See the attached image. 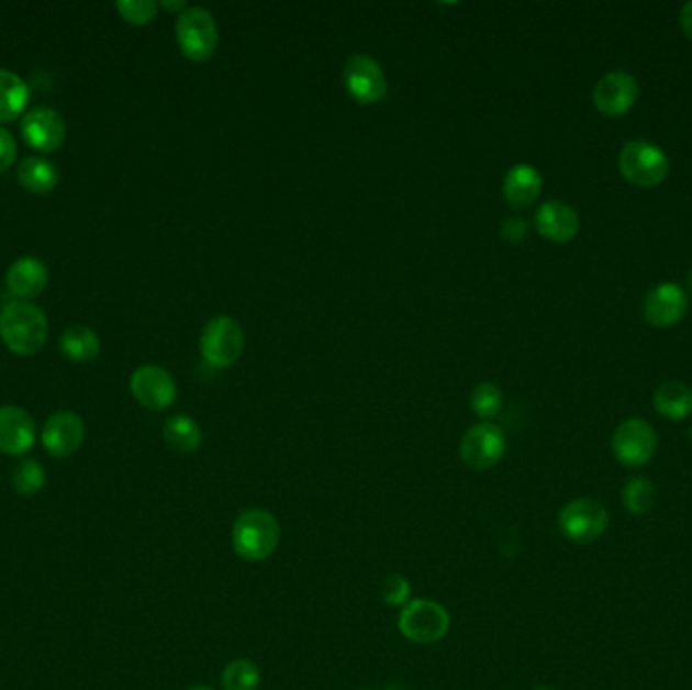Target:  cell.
<instances>
[{
  "instance_id": "obj_28",
  "label": "cell",
  "mask_w": 692,
  "mask_h": 690,
  "mask_svg": "<svg viewBox=\"0 0 692 690\" xmlns=\"http://www.w3.org/2000/svg\"><path fill=\"white\" fill-rule=\"evenodd\" d=\"M502 391L496 383H480L476 385L472 389V396H470V405L478 418L482 420H492L499 415L502 410Z\"/></svg>"
},
{
  "instance_id": "obj_3",
  "label": "cell",
  "mask_w": 692,
  "mask_h": 690,
  "mask_svg": "<svg viewBox=\"0 0 692 690\" xmlns=\"http://www.w3.org/2000/svg\"><path fill=\"white\" fill-rule=\"evenodd\" d=\"M175 31L180 52L191 62H209L217 49V23L215 16L203 7H189L187 11L179 13Z\"/></svg>"
},
{
  "instance_id": "obj_22",
  "label": "cell",
  "mask_w": 692,
  "mask_h": 690,
  "mask_svg": "<svg viewBox=\"0 0 692 690\" xmlns=\"http://www.w3.org/2000/svg\"><path fill=\"white\" fill-rule=\"evenodd\" d=\"M29 86L25 79L9 69H0V124L13 122L29 102Z\"/></svg>"
},
{
  "instance_id": "obj_4",
  "label": "cell",
  "mask_w": 692,
  "mask_h": 690,
  "mask_svg": "<svg viewBox=\"0 0 692 690\" xmlns=\"http://www.w3.org/2000/svg\"><path fill=\"white\" fill-rule=\"evenodd\" d=\"M199 348L211 367H217V369L231 367L244 355V329L231 316H225V314L215 316L207 322L199 338Z\"/></svg>"
},
{
  "instance_id": "obj_20",
  "label": "cell",
  "mask_w": 692,
  "mask_h": 690,
  "mask_svg": "<svg viewBox=\"0 0 692 690\" xmlns=\"http://www.w3.org/2000/svg\"><path fill=\"white\" fill-rule=\"evenodd\" d=\"M654 410L670 422L687 420L692 413V387L682 381H667L654 391Z\"/></svg>"
},
{
  "instance_id": "obj_38",
  "label": "cell",
  "mask_w": 692,
  "mask_h": 690,
  "mask_svg": "<svg viewBox=\"0 0 692 690\" xmlns=\"http://www.w3.org/2000/svg\"><path fill=\"white\" fill-rule=\"evenodd\" d=\"M535 690H553V689H547V687H540V689H535Z\"/></svg>"
},
{
  "instance_id": "obj_36",
  "label": "cell",
  "mask_w": 692,
  "mask_h": 690,
  "mask_svg": "<svg viewBox=\"0 0 692 690\" xmlns=\"http://www.w3.org/2000/svg\"><path fill=\"white\" fill-rule=\"evenodd\" d=\"M689 288H691V292H692V266H691V269H689Z\"/></svg>"
},
{
  "instance_id": "obj_19",
  "label": "cell",
  "mask_w": 692,
  "mask_h": 690,
  "mask_svg": "<svg viewBox=\"0 0 692 690\" xmlns=\"http://www.w3.org/2000/svg\"><path fill=\"white\" fill-rule=\"evenodd\" d=\"M543 191V175L531 165H514L502 182L504 201L514 209L533 205Z\"/></svg>"
},
{
  "instance_id": "obj_15",
  "label": "cell",
  "mask_w": 692,
  "mask_h": 690,
  "mask_svg": "<svg viewBox=\"0 0 692 690\" xmlns=\"http://www.w3.org/2000/svg\"><path fill=\"white\" fill-rule=\"evenodd\" d=\"M41 439L52 456L67 458L81 448L86 439V425L74 411H57L45 423Z\"/></svg>"
},
{
  "instance_id": "obj_10",
  "label": "cell",
  "mask_w": 692,
  "mask_h": 690,
  "mask_svg": "<svg viewBox=\"0 0 692 690\" xmlns=\"http://www.w3.org/2000/svg\"><path fill=\"white\" fill-rule=\"evenodd\" d=\"M506 452V435L494 423L472 425L460 444V458L472 470H488L496 466Z\"/></svg>"
},
{
  "instance_id": "obj_25",
  "label": "cell",
  "mask_w": 692,
  "mask_h": 690,
  "mask_svg": "<svg viewBox=\"0 0 692 690\" xmlns=\"http://www.w3.org/2000/svg\"><path fill=\"white\" fill-rule=\"evenodd\" d=\"M622 504L629 514L644 516L656 504V486L646 476H634L622 488Z\"/></svg>"
},
{
  "instance_id": "obj_21",
  "label": "cell",
  "mask_w": 692,
  "mask_h": 690,
  "mask_svg": "<svg viewBox=\"0 0 692 690\" xmlns=\"http://www.w3.org/2000/svg\"><path fill=\"white\" fill-rule=\"evenodd\" d=\"M59 348L64 357L74 363H90L100 355V336L86 324H71L59 336Z\"/></svg>"
},
{
  "instance_id": "obj_13",
  "label": "cell",
  "mask_w": 692,
  "mask_h": 690,
  "mask_svg": "<svg viewBox=\"0 0 692 690\" xmlns=\"http://www.w3.org/2000/svg\"><path fill=\"white\" fill-rule=\"evenodd\" d=\"M689 312V296L674 281H662L654 286L644 298L641 314L656 329L677 326Z\"/></svg>"
},
{
  "instance_id": "obj_5",
  "label": "cell",
  "mask_w": 692,
  "mask_h": 690,
  "mask_svg": "<svg viewBox=\"0 0 692 690\" xmlns=\"http://www.w3.org/2000/svg\"><path fill=\"white\" fill-rule=\"evenodd\" d=\"M624 179L638 187H656L667 179L670 163L662 148L648 141H629L617 158Z\"/></svg>"
},
{
  "instance_id": "obj_18",
  "label": "cell",
  "mask_w": 692,
  "mask_h": 690,
  "mask_svg": "<svg viewBox=\"0 0 692 690\" xmlns=\"http://www.w3.org/2000/svg\"><path fill=\"white\" fill-rule=\"evenodd\" d=\"M49 283V269L37 257H21L7 271L9 292L23 300L37 298Z\"/></svg>"
},
{
  "instance_id": "obj_27",
  "label": "cell",
  "mask_w": 692,
  "mask_h": 690,
  "mask_svg": "<svg viewBox=\"0 0 692 690\" xmlns=\"http://www.w3.org/2000/svg\"><path fill=\"white\" fill-rule=\"evenodd\" d=\"M47 485V476L43 466L33 458H26L16 464L13 472V488L21 497H33Z\"/></svg>"
},
{
  "instance_id": "obj_32",
  "label": "cell",
  "mask_w": 692,
  "mask_h": 690,
  "mask_svg": "<svg viewBox=\"0 0 692 690\" xmlns=\"http://www.w3.org/2000/svg\"><path fill=\"white\" fill-rule=\"evenodd\" d=\"M14 158H16L14 136L9 130L0 126V172L13 167Z\"/></svg>"
},
{
  "instance_id": "obj_8",
  "label": "cell",
  "mask_w": 692,
  "mask_h": 690,
  "mask_svg": "<svg viewBox=\"0 0 692 690\" xmlns=\"http://www.w3.org/2000/svg\"><path fill=\"white\" fill-rule=\"evenodd\" d=\"M399 630L411 642L434 644L448 634L449 615L436 601H408L399 615Z\"/></svg>"
},
{
  "instance_id": "obj_17",
  "label": "cell",
  "mask_w": 692,
  "mask_h": 690,
  "mask_svg": "<svg viewBox=\"0 0 692 690\" xmlns=\"http://www.w3.org/2000/svg\"><path fill=\"white\" fill-rule=\"evenodd\" d=\"M535 227L549 242L569 243L576 240L581 223L573 207L559 199H551L538 207Z\"/></svg>"
},
{
  "instance_id": "obj_37",
  "label": "cell",
  "mask_w": 692,
  "mask_h": 690,
  "mask_svg": "<svg viewBox=\"0 0 692 690\" xmlns=\"http://www.w3.org/2000/svg\"><path fill=\"white\" fill-rule=\"evenodd\" d=\"M689 439H691V446H692V425H691V432H689Z\"/></svg>"
},
{
  "instance_id": "obj_14",
  "label": "cell",
  "mask_w": 692,
  "mask_h": 690,
  "mask_svg": "<svg viewBox=\"0 0 692 690\" xmlns=\"http://www.w3.org/2000/svg\"><path fill=\"white\" fill-rule=\"evenodd\" d=\"M21 132L31 148L38 153H53L64 144L67 126L64 115L57 110L49 105H37L26 112L21 122Z\"/></svg>"
},
{
  "instance_id": "obj_7",
  "label": "cell",
  "mask_w": 692,
  "mask_h": 690,
  "mask_svg": "<svg viewBox=\"0 0 692 690\" xmlns=\"http://www.w3.org/2000/svg\"><path fill=\"white\" fill-rule=\"evenodd\" d=\"M658 448V435L652 425L640 418L620 423L612 435L615 460L626 468H641L652 460Z\"/></svg>"
},
{
  "instance_id": "obj_16",
  "label": "cell",
  "mask_w": 692,
  "mask_h": 690,
  "mask_svg": "<svg viewBox=\"0 0 692 690\" xmlns=\"http://www.w3.org/2000/svg\"><path fill=\"white\" fill-rule=\"evenodd\" d=\"M35 422L23 408H0V452L9 456H21L35 446Z\"/></svg>"
},
{
  "instance_id": "obj_1",
  "label": "cell",
  "mask_w": 692,
  "mask_h": 690,
  "mask_svg": "<svg viewBox=\"0 0 692 690\" xmlns=\"http://www.w3.org/2000/svg\"><path fill=\"white\" fill-rule=\"evenodd\" d=\"M49 333L47 314L29 300H14L0 312V338L14 355H35Z\"/></svg>"
},
{
  "instance_id": "obj_26",
  "label": "cell",
  "mask_w": 692,
  "mask_h": 690,
  "mask_svg": "<svg viewBox=\"0 0 692 690\" xmlns=\"http://www.w3.org/2000/svg\"><path fill=\"white\" fill-rule=\"evenodd\" d=\"M261 682V672L252 660L237 658L223 670V689L256 690Z\"/></svg>"
},
{
  "instance_id": "obj_34",
  "label": "cell",
  "mask_w": 692,
  "mask_h": 690,
  "mask_svg": "<svg viewBox=\"0 0 692 690\" xmlns=\"http://www.w3.org/2000/svg\"><path fill=\"white\" fill-rule=\"evenodd\" d=\"M160 7H163V9H167V11H180V13L189 9V7H187V2H182V0H179V2H170V0H165V2H160Z\"/></svg>"
},
{
  "instance_id": "obj_24",
  "label": "cell",
  "mask_w": 692,
  "mask_h": 690,
  "mask_svg": "<svg viewBox=\"0 0 692 690\" xmlns=\"http://www.w3.org/2000/svg\"><path fill=\"white\" fill-rule=\"evenodd\" d=\"M163 435L168 446L180 454H191L203 442L201 425L194 422L191 415H182V413L168 418Z\"/></svg>"
},
{
  "instance_id": "obj_23",
  "label": "cell",
  "mask_w": 692,
  "mask_h": 690,
  "mask_svg": "<svg viewBox=\"0 0 692 690\" xmlns=\"http://www.w3.org/2000/svg\"><path fill=\"white\" fill-rule=\"evenodd\" d=\"M16 179L25 187L26 191L45 194V192L55 189L59 175H57V168L53 167L49 160H45L41 156H29L16 168Z\"/></svg>"
},
{
  "instance_id": "obj_12",
  "label": "cell",
  "mask_w": 692,
  "mask_h": 690,
  "mask_svg": "<svg viewBox=\"0 0 692 690\" xmlns=\"http://www.w3.org/2000/svg\"><path fill=\"white\" fill-rule=\"evenodd\" d=\"M130 391L146 410L163 411L177 399V383L160 365H142L130 377Z\"/></svg>"
},
{
  "instance_id": "obj_11",
  "label": "cell",
  "mask_w": 692,
  "mask_h": 690,
  "mask_svg": "<svg viewBox=\"0 0 692 690\" xmlns=\"http://www.w3.org/2000/svg\"><path fill=\"white\" fill-rule=\"evenodd\" d=\"M638 93H640L638 79L628 71L615 69L600 77L591 98L598 112H602L607 118H620V115L628 114L634 103L638 102Z\"/></svg>"
},
{
  "instance_id": "obj_9",
  "label": "cell",
  "mask_w": 692,
  "mask_h": 690,
  "mask_svg": "<svg viewBox=\"0 0 692 690\" xmlns=\"http://www.w3.org/2000/svg\"><path fill=\"white\" fill-rule=\"evenodd\" d=\"M343 81L348 96L360 105L381 102L387 96V77L381 65L365 53H357L346 59Z\"/></svg>"
},
{
  "instance_id": "obj_35",
  "label": "cell",
  "mask_w": 692,
  "mask_h": 690,
  "mask_svg": "<svg viewBox=\"0 0 692 690\" xmlns=\"http://www.w3.org/2000/svg\"><path fill=\"white\" fill-rule=\"evenodd\" d=\"M187 690H213V689H211V687H203V685H201V687H192V689H187Z\"/></svg>"
},
{
  "instance_id": "obj_31",
  "label": "cell",
  "mask_w": 692,
  "mask_h": 690,
  "mask_svg": "<svg viewBox=\"0 0 692 690\" xmlns=\"http://www.w3.org/2000/svg\"><path fill=\"white\" fill-rule=\"evenodd\" d=\"M500 235L504 242L518 245V243L525 242L526 235H528V223L523 218L506 219L500 227Z\"/></svg>"
},
{
  "instance_id": "obj_2",
  "label": "cell",
  "mask_w": 692,
  "mask_h": 690,
  "mask_svg": "<svg viewBox=\"0 0 692 690\" xmlns=\"http://www.w3.org/2000/svg\"><path fill=\"white\" fill-rule=\"evenodd\" d=\"M280 543V524L261 509L244 511L233 524V549L245 561H264Z\"/></svg>"
},
{
  "instance_id": "obj_6",
  "label": "cell",
  "mask_w": 692,
  "mask_h": 690,
  "mask_svg": "<svg viewBox=\"0 0 692 690\" xmlns=\"http://www.w3.org/2000/svg\"><path fill=\"white\" fill-rule=\"evenodd\" d=\"M610 524V514L595 499H576L559 512V528L577 545H590L602 537Z\"/></svg>"
},
{
  "instance_id": "obj_30",
  "label": "cell",
  "mask_w": 692,
  "mask_h": 690,
  "mask_svg": "<svg viewBox=\"0 0 692 690\" xmlns=\"http://www.w3.org/2000/svg\"><path fill=\"white\" fill-rule=\"evenodd\" d=\"M411 586L410 581L399 574L384 577L383 581V600L389 605H405L410 600Z\"/></svg>"
},
{
  "instance_id": "obj_33",
  "label": "cell",
  "mask_w": 692,
  "mask_h": 690,
  "mask_svg": "<svg viewBox=\"0 0 692 690\" xmlns=\"http://www.w3.org/2000/svg\"><path fill=\"white\" fill-rule=\"evenodd\" d=\"M680 26H682L684 35L692 38V0L691 2H687V4L682 7V11H680Z\"/></svg>"
},
{
  "instance_id": "obj_29",
  "label": "cell",
  "mask_w": 692,
  "mask_h": 690,
  "mask_svg": "<svg viewBox=\"0 0 692 690\" xmlns=\"http://www.w3.org/2000/svg\"><path fill=\"white\" fill-rule=\"evenodd\" d=\"M115 9L120 16L132 25H146L154 21L158 4L154 0H118Z\"/></svg>"
}]
</instances>
